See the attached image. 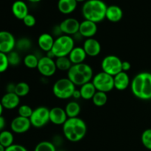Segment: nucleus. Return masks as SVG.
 I'll return each mask as SVG.
<instances>
[{"label": "nucleus", "instance_id": "nucleus-1", "mask_svg": "<svg viewBox=\"0 0 151 151\" xmlns=\"http://www.w3.org/2000/svg\"><path fill=\"white\" fill-rule=\"evenodd\" d=\"M63 134L65 138L72 142H78L85 137L87 125L82 119L78 117L68 118L63 125Z\"/></svg>", "mask_w": 151, "mask_h": 151}, {"label": "nucleus", "instance_id": "nucleus-2", "mask_svg": "<svg viewBox=\"0 0 151 151\" xmlns=\"http://www.w3.org/2000/svg\"><path fill=\"white\" fill-rule=\"evenodd\" d=\"M131 89L138 99L151 100V73L143 72L137 74L131 81Z\"/></svg>", "mask_w": 151, "mask_h": 151}, {"label": "nucleus", "instance_id": "nucleus-3", "mask_svg": "<svg viewBox=\"0 0 151 151\" xmlns=\"http://www.w3.org/2000/svg\"><path fill=\"white\" fill-rule=\"evenodd\" d=\"M107 7L103 0H87L82 7V14L86 20L97 24L106 19Z\"/></svg>", "mask_w": 151, "mask_h": 151}, {"label": "nucleus", "instance_id": "nucleus-4", "mask_svg": "<svg viewBox=\"0 0 151 151\" xmlns=\"http://www.w3.org/2000/svg\"><path fill=\"white\" fill-rule=\"evenodd\" d=\"M94 77L93 69L85 63L73 64L67 72V78L75 86H81L86 83L91 82Z\"/></svg>", "mask_w": 151, "mask_h": 151}, {"label": "nucleus", "instance_id": "nucleus-5", "mask_svg": "<svg viewBox=\"0 0 151 151\" xmlns=\"http://www.w3.org/2000/svg\"><path fill=\"white\" fill-rule=\"evenodd\" d=\"M75 42L73 37L70 35H63L56 38L51 50L55 58H57L69 55L71 51L75 47Z\"/></svg>", "mask_w": 151, "mask_h": 151}, {"label": "nucleus", "instance_id": "nucleus-6", "mask_svg": "<svg viewBox=\"0 0 151 151\" xmlns=\"http://www.w3.org/2000/svg\"><path fill=\"white\" fill-rule=\"evenodd\" d=\"M76 86L68 78H60L55 81L52 86L53 94L60 100H67L72 97Z\"/></svg>", "mask_w": 151, "mask_h": 151}, {"label": "nucleus", "instance_id": "nucleus-7", "mask_svg": "<svg viewBox=\"0 0 151 151\" xmlns=\"http://www.w3.org/2000/svg\"><path fill=\"white\" fill-rule=\"evenodd\" d=\"M91 82L98 91L108 93L114 88V77L103 71L94 75Z\"/></svg>", "mask_w": 151, "mask_h": 151}, {"label": "nucleus", "instance_id": "nucleus-8", "mask_svg": "<svg viewBox=\"0 0 151 151\" xmlns=\"http://www.w3.org/2000/svg\"><path fill=\"white\" fill-rule=\"evenodd\" d=\"M122 60L114 55L106 56L101 62L102 71L111 76H115L122 72Z\"/></svg>", "mask_w": 151, "mask_h": 151}, {"label": "nucleus", "instance_id": "nucleus-9", "mask_svg": "<svg viewBox=\"0 0 151 151\" xmlns=\"http://www.w3.org/2000/svg\"><path fill=\"white\" fill-rule=\"evenodd\" d=\"M31 125L36 128L44 127L50 122V109L45 106H40L34 109L30 118Z\"/></svg>", "mask_w": 151, "mask_h": 151}, {"label": "nucleus", "instance_id": "nucleus-10", "mask_svg": "<svg viewBox=\"0 0 151 151\" xmlns=\"http://www.w3.org/2000/svg\"><path fill=\"white\" fill-rule=\"evenodd\" d=\"M37 69L38 72L43 76L47 77V78L52 76L57 70L55 60L47 57V55L41 57L39 58Z\"/></svg>", "mask_w": 151, "mask_h": 151}, {"label": "nucleus", "instance_id": "nucleus-11", "mask_svg": "<svg viewBox=\"0 0 151 151\" xmlns=\"http://www.w3.org/2000/svg\"><path fill=\"white\" fill-rule=\"evenodd\" d=\"M16 40L14 35L8 31H0V52L8 54L16 48Z\"/></svg>", "mask_w": 151, "mask_h": 151}, {"label": "nucleus", "instance_id": "nucleus-12", "mask_svg": "<svg viewBox=\"0 0 151 151\" xmlns=\"http://www.w3.org/2000/svg\"><path fill=\"white\" fill-rule=\"evenodd\" d=\"M31 126H32V125H31L29 118L22 117L20 116H16L10 123L11 131L13 133L19 134H24V133L27 132L30 129Z\"/></svg>", "mask_w": 151, "mask_h": 151}, {"label": "nucleus", "instance_id": "nucleus-13", "mask_svg": "<svg viewBox=\"0 0 151 151\" xmlns=\"http://www.w3.org/2000/svg\"><path fill=\"white\" fill-rule=\"evenodd\" d=\"M81 22L75 18H67L60 23V29L64 35L73 36L79 32Z\"/></svg>", "mask_w": 151, "mask_h": 151}, {"label": "nucleus", "instance_id": "nucleus-14", "mask_svg": "<svg viewBox=\"0 0 151 151\" xmlns=\"http://www.w3.org/2000/svg\"><path fill=\"white\" fill-rule=\"evenodd\" d=\"M83 48L87 56L89 57H96L101 52V44L100 41L94 38H86L83 42Z\"/></svg>", "mask_w": 151, "mask_h": 151}, {"label": "nucleus", "instance_id": "nucleus-15", "mask_svg": "<svg viewBox=\"0 0 151 151\" xmlns=\"http://www.w3.org/2000/svg\"><path fill=\"white\" fill-rule=\"evenodd\" d=\"M97 32V23L91 22L88 20H83L80 23L79 33L82 35L83 38H94Z\"/></svg>", "mask_w": 151, "mask_h": 151}, {"label": "nucleus", "instance_id": "nucleus-16", "mask_svg": "<svg viewBox=\"0 0 151 151\" xmlns=\"http://www.w3.org/2000/svg\"><path fill=\"white\" fill-rule=\"evenodd\" d=\"M68 119L65 109L54 107L50 110V122L55 125H63Z\"/></svg>", "mask_w": 151, "mask_h": 151}, {"label": "nucleus", "instance_id": "nucleus-17", "mask_svg": "<svg viewBox=\"0 0 151 151\" xmlns=\"http://www.w3.org/2000/svg\"><path fill=\"white\" fill-rule=\"evenodd\" d=\"M1 105L3 108L8 110H12L18 106L20 104V97L16 94V93H7L4 94L1 98Z\"/></svg>", "mask_w": 151, "mask_h": 151}, {"label": "nucleus", "instance_id": "nucleus-18", "mask_svg": "<svg viewBox=\"0 0 151 151\" xmlns=\"http://www.w3.org/2000/svg\"><path fill=\"white\" fill-rule=\"evenodd\" d=\"M114 88L119 91H124L127 89L129 86H131V81L128 72L122 71L114 76Z\"/></svg>", "mask_w": 151, "mask_h": 151}, {"label": "nucleus", "instance_id": "nucleus-19", "mask_svg": "<svg viewBox=\"0 0 151 151\" xmlns=\"http://www.w3.org/2000/svg\"><path fill=\"white\" fill-rule=\"evenodd\" d=\"M11 10L13 16L19 20H23L25 16L29 14V9L27 5L24 1L22 0H17L14 1L12 4Z\"/></svg>", "mask_w": 151, "mask_h": 151}, {"label": "nucleus", "instance_id": "nucleus-20", "mask_svg": "<svg viewBox=\"0 0 151 151\" xmlns=\"http://www.w3.org/2000/svg\"><path fill=\"white\" fill-rule=\"evenodd\" d=\"M55 42V38L52 34L44 32L41 34L38 38V47L45 52L51 51Z\"/></svg>", "mask_w": 151, "mask_h": 151}, {"label": "nucleus", "instance_id": "nucleus-21", "mask_svg": "<svg viewBox=\"0 0 151 151\" xmlns=\"http://www.w3.org/2000/svg\"><path fill=\"white\" fill-rule=\"evenodd\" d=\"M122 17H123V11L120 7L115 4L108 6L106 13V19H107L109 22L116 23L122 20Z\"/></svg>", "mask_w": 151, "mask_h": 151}, {"label": "nucleus", "instance_id": "nucleus-22", "mask_svg": "<svg viewBox=\"0 0 151 151\" xmlns=\"http://www.w3.org/2000/svg\"><path fill=\"white\" fill-rule=\"evenodd\" d=\"M68 57L72 64H79V63H84L87 55L84 51L83 47H75L69 53Z\"/></svg>", "mask_w": 151, "mask_h": 151}, {"label": "nucleus", "instance_id": "nucleus-23", "mask_svg": "<svg viewBox=\"0 0 151 151\" xmlns=\"http://www.w3.org/2000/svg\"><path fill=\"white\" fill-rule=\"evenodd\" d=\"M78 1L76 0H58V8L63 14H70L77 8Z\"/></svg>", "mask_w": 151, "mask_h": 151}, {"label": "nucleus", "instance_id": "nucleus-24", "mask_svg": "<svg viewBox=\"0 0 151 151\" xmlns=\"http://www.w3.org/2000/svg\"><path fill=\"white\" fill-rule=\"evenodd\" d=\"M79 90L81 91V98L85 100H91L95 93L97 92V89L91 81L81 86Z\"/></svg>", "mask_w": 151, "mask_h": 151}, {"label": "nucleus", "instance_id": "nucleus-25", "mask_svg": "<svg viewBox=\"0 0 151 151\" xmlns=\"http://www.w3.org/2000/svg\"><path fill=\"white\" fill-rule=\"evenodd\" d=\"M81 111V107L79 103L76 101H70L66 104L65 111L68 118L78 117Z\"/></svg>", "mask_w": 151, "mask_h": 151}, {"label": "nucleus", "instance_id": "nucleus-26", "mask_svg": "<svg viewBox=\"0 0 151 151\" xmlns=\"http://www.w3.org/2000/svg\"><path fill=\"white\" fill-rule=\"evenodd\" d=\"M13 142L14 137L11 131L4 130L0 132V145H1L3 147L5 148L10 147L13 145Z\"/></svg>", "mask_w": 151, "mask_h": 151}, {"label": "nucleus", "instance_id": "nucleus-27", "mask_svg": "<svg viewBox=\"0 0 151 151\" xmlns=\"http://www.w3.org/2000/svg\"><path fill=\"white\" fill-rule=\"evenodd\" d=\"M55 60L57 69L62 71V72H65V71L68 72L70 69V68L72 67V65H73L72 62L70 61L68 56H66V57L57 58Z\"/></svg>", "mask_w": 151, "mask_h": 151}, {"label": "nucleus", "instance_id": "nucleus-28", "mask_svg": "<svg viewBox=\"0 0 151 151\" xmlns=\"http://www.w3.org/2000/svg\"><path fill=\"white\" fill-rule=\"evenodd\" d=\"M91 100L94 106H96L97 107H103L108 102L107 93L97 91Z\"/></svg>", "mask_w": 151, "mask_h": 151}, {"label": "nucleus", "instance_id": "nucleus-29", "mask_svg": "<svg viewBox=\"0 0 151 151\" xmlns=\"http://www.w3.org/2000/svg\"><path fill=\"white\" fill-rule=\"evenodd\" d=\"M39 58L35 54H27L24 58V64L28 69H37Z\"/></svg>", "mask_w": 151, "mask_h": 151}, {"label": "nucleus", "instance_id": "nucleus-30", "mask_svg": "<svg viewBox=\"0 0 151 151\" xmlns=\"http://www.w3.org/2000/svg\"><path fill=\"white\" fill-rule=\"evenodd\" d=\"M31 47H32V42L29 38L23 37L16 41V48L17 49L18 51L27 52L30 50Z\"/></svg>", "mask_w": 151, "mask_h": 151}, {"label": "nucleus", "instance_id": "nucleus-31", "mask_svg": "<svg viewBox=\"0 0 151 151\" xmlns=\"http://www.w3.org/2000/svg\"><path fill=\"white\" fill-rule=\"evenodd\" d=\"M30 91V87L29 84L26 82H19L16 84V88H15V93L19 96V97H25L27 95Z\"/></svg>", "mask_w": 151, "mask_h": 151}, {"label": "nucleus", "instance_id": "nucleus-32", "mask_svg": "<svg viewBox=\"0 0 151 151\" xmlns=\"http://www.w3.org/2000/svg\"><path fill=\"white\" fill-rule=\"evenodd\" d=\"M34 151H56V147L52 142H40L35 146Z\"/></svg>", "mask_w": 151, "mask_h": 151}, {"label": "nucleus", "instance_id": "nucleus-33", "mask_svg": "<svg viewBox=\"0 0 151 151\" xmlns=\"http://www.w3.org/2000/svg\"><path fill=\"white\" fill-rule=\"evenodd\" d=\"M7 55V59H8L9 65L12 66H19L20 64L22 59H21V56L18 51H13L9 52Z\"/></svg>", "mask_w": 151, "mask_h": 151}, {"label": "nucleus", "instance_id": "nucleus-34", "mask_svg": "<svg viewBox=\"0 0 151 151\" xmlns=\"http://www.w3.org/2000/svg\"><path fill=\"white\" fill-rule=\"evenodd\" d=\"M141 142L145 148L151 150V128H147L143 131L141 136Z\"/></svg>", "mask_w": 151, "mask_h": 151}, {"label": "nucleus", "instance_id": "nucleus-35", "mask_svg": "<svg viewBox=\"0 0 151 151\" xmlns=\"http://www.w3.org/2000/svg\"><path fill=\"white\" fill-rule=\"evenodd\" d=\"M33 109L28 105H22L18 109V114L19 116L25 118H30L32 115Z\"/></svg>", "mask_w": 151, "mask_h": 151}, {"label": "nucleus", "instance_id": "nucleus-36", "mask_svg": "<svg viewBox=\"0 0 151 151\" xmlns=\"http://www.w3.org/2000/svg\"><path fill=\"white\" fill-rule=\"evenodd\" d=\"M9 62L7 59V55L5 53L0 52V74L5 72L9 67Z\"/></svg>", "mask_w": 151, "mask_h": 151}, {"label": "nucleus", "instance_id": "nucleus-37", "mask_svg": "<svg viewBox=\"0 0 151 151\" xmlns=\"http://www.w3.org/2000/svg\"><path fill=\"white\" fill-rule=\"evenodd\" d=\"M23 23L27 27H32L36 24V19H35V16L32 14H27L23 19Z\"/></svg>", "mask_w": 151, "mask_h": 151}, {"label": "nucleus", "instance_id": "nucleus-38", "mask_svg": "<svg viewBox=\"0 0 151 151\" xmlns=\"http://www.w3.org/2000/svg\"><path fill=\"white\" fill-rule=\"evenodd\" d=\"M5 151H28L24 146L19 144H13L5 148Z\"/></svg>", "mask_w": 151, "mask_h": 151}, {"label": "nucleus", "instance_id": "nucleus-39", "mask_svg": "<svg viewBox=\"0 0 151 151\" xmlns=\"http://www.w3.org/2000/svg\"><path fill=\"white\" fill-rule=\"evenodd\" d=\"M52 35L53 36H56V38L59 36H61V35H64L63 33V32L60 29V27L59 25H56V26L54 27V28L52 29Z\"/></svg>", "mask_w": 151, "mask_h": 151}, {"label": "nucleus", "instance_id": "nucleus-40", "mask_svg": "<svg viewBox=\"0 0 151 151\" xmlns=\"http://www.w3.org/2000/svg\"><path fill=\"white\" fill-rule=\"evenodd\" d=\"M131 65L129 61H127V60H124V61H122V71H123V72H128V71L131 69Z\"/></svg>", "mask_w": 151, "mask_h": 151}, {"label": "nucleus", "instance_id": "nucleus-41", "mask_svg": "<svg viewBox=\"0 0 151 151\" xmlns=\"http://www.w3.org/2000/svg\"><path fill=\"white\" fill-rule=\"evenodd\" d=\"M15 88H16V84L13 83H10L6 86V91L7 93H15Z\"/></svg>", "mask_w": 151, "mask_h": 151}, {"label": "nucleus", "instance_id": "nucleus-42", "mask_svg": "<svg viewBox=\"0 0 151 151\" xmlns=\"http://www.w3.org/2000/svg\"><path fill=\"white\" fill-rule=\"evenodd\" d=\"M6 125V120L4 116L1 115L0 116V132L4 131V128Z\"/></svg>", "mask_w": 151, "mask_h": 151}, {"label": "nucleus", "instance_id": "nucleus-43", "mask_svg": "<svg viewBox=\"0 0 151 151\" xmlns=\"http://www.w3.org/2000/svg\"><path fill=\"white\" fill-rule=\"evenodd\" d=\"M72 97L75 99H80L81 98V91H80L79 89H75V91H74L73 94H72Z\"/></svg>", "mask_w": 151, "mask_h": 151}, {"label": "nucleus", "instance_id": "nucleus-44", "mask_svg": "<svg viewBox=\"0 0 151 151\" xmlns=\"http://www.w3.org/2000/svg\"><path fill=\"white\" fill-rule=\"evenodd\" d=\"M3 110H4V108H3L2 105H1V102H0V116H1V115H2Z\"/></svg>", "mask_w": 151, "mask_h": 151}, {"label": "nucleus", "instance_id": "nucleus-45", "mask_svg": "<svg viewBox=\"0 0 151 151\" xmlns=\"http://www.w3.org/2000/svg\"><path fill=\"white\" fill-rule=\"evenodd\" d=\"M27 1H29V2H32V3H38L39 2V1H41V0H27Z\"/></svg>", "mask_w": 151, "mask_h": 151}, {"label": "nucleus", "instance_id": "nucleus-46", "mask_svg": "<svg viewBox=\"0 0 151 151\" xmlns=\"http://www.w3.org/2000/svg\"><path fill=\"white\" fill-rule=\"evenodd\" d=\"M0 151H5V147H3L1 145H0Z\"/></svg>", "mask_w": 151, "mask_h": 151}, {"label": "nucleus", "instance_id": "nucleus-47", "mask_svg": "<svg viewBox=\"0 0 151 151\" xmlns=\"http://www.w3.org/2000/svg\"><path fill=\"white\" fill-rule=\"evenodd\" d=\"M77 1H78V2H85V1H86L87 0H76Z\"/></svg>", "mask_w": 151, "mask_h": 151}]
</instances>
